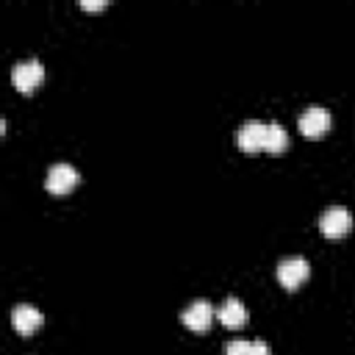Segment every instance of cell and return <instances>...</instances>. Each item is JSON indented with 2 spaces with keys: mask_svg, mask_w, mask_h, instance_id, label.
<instances>
[{
  "mask_svg": "<svg viewBox=\"0 0 355 355\" xmlns=\"http://www.w3.org/2000/svg\"><path fill=\"white\" fill-rule=\"evenodd\" d=\"M319 230L327 239H341V236H347L352 230V214L344 205H330L319 216Z\"/></svg>",
  "mask_w": 355,
  "mask_h": 355,
  "instance_id": "cell-1",
  "label": "cell"
},
{
  "mask_svg": "<svg viewBox=\"0 0 355 355\" xmlns=\"http://www.w3.org/2000/svg\"><path fill=\"white\" fill-rule=\"evenodd\" d=\"M308 275H311V266L302 255H288V258H280V263H277V280L288 291H294L300 283H305Z\"/></svg>",
  "mask_w": 355,
  "mask_h": 355,
  "instance_id": "cell-2",
  "label": "cell"
},
{
  "mask_svg": "<svg viewBox=\"0 0 355 355\" xmlns=\"http://www.w3.org/2000/svg\"><path fill=\"white\" fill-rule=\"evenodd\" d=\"M44 78V67L36 61V58H25V61H17L14 69H11V80L19 92H33Z\"/></svg>",
  "mask_w": 355,
  "mask_h": 355,
  "instance_id": "cell-3",
  "label": "cell"
},
{
  "mask_svg": "<svg viewBox=\"0 0 355 355\" xmlns=\"http://www.w3.org/2000/svg\"><path fill=\"white\" fill-rule=\"evenodd\" d=\"M330 122H333V119H330V111L322 108V105H308V108L300 114V119H297L300 133H305L308 139H319L322 133H327Z\"/></svg>",
  "mask_w": 355,
  "mask_h": 355,
  "instance_id": "cell-4",
  "label": "cell"
},
{
  "mask_svg": "<svg viewBox=\"0 0 355 355\" xmlns=\"http://www.w3.org/2000/svg\"><path fill=\"white\" fill-rule=\"evenodd\" d=\"M236 144L244 153H258L266 147V122L261 119H247L239 130H236Z\"/></svg>",
  "mask_w": 355,
  "mask_h": 355,
  "instance_id": "cell-5",
  "label": "cell"
},
{
  "mask_svg": "<svg viewBox=\"0 0 355 355\" xmlns=\"http://www.w3.org/2000/svg\"><path fill=\"white\" fill-rule=\"evenodd\" d=\"M75 183H78V169H75L72 164L58 161V164H53V166L47 169V178H44L47 191H53V194H67Z\"/></svg>",
  "mask_w": 355,
  "mask_h": 355,
  "instance_id": "cell-6",
  "label": "cell"
},
{
  "mask_svg": "<svg viewBox=\"0 0 355 355\" xmlns=\"http://www.w3.org/2000/svg\"><path fill=\"white\" fill-rule=\"evenodd\" d=\"M214 313H216V311L211 308L208 300H194V302L186 305V311L180 313V319H183V324H186L189 330L205 333V330L211 327V322H214Z\"/></svg>",
  "mask_w": 355,
  "mask_h": 355,
  "instance_id": "cell-7",
  "label": "cell"
},
{
  "mask_svg": "<svg viewBox=\"0 0 355 355\" xmlns=\"http://www.w3.org/2000/svg\"><path fill=\"white\" fill-rule=\"evenodd\" d=\"M216 316H219V322H222L225 327H241V324H247L250 311L244 308V302H241L239 297H227V300H222V305L216 308Z\"/></svg>",
  "mask_w": 355,
  "mask_h": 355,
  "instance_id": "cell-8",
  "label": "cell"
},
{
  "mask_svg": "<svg viewBox=\"0 0 355 355\" xmlns=\"http://www.w3.org/2000/svg\"><path fill=\"white\" fill-rule=\"evenodd\" d=\"M11 324H14V330H17V333L31 336V333L42 324V313H39L33 305L19 302V305H14V311H11Z\"/></svg>",
  "mask_w": 355,
  "mask_h": 355,
  "instance_id": "cell-9",
  "label": "cell"
},
{
  "mask_svg": "<svg viewBox=\"0 0 355 355\" xmlns=\"http://www.w3.org/2000/svg\"><path fill=\"white\" fill-rule=\"evenodd\" d=\"M225 355H272V349H269V344L261 341V338H252V341H247V338H233V341H227Z\"/></svg>",
  "mask_w": 355,
  "mask_h": 355,
  "instance_id": "cell-10",
  "label": "cell"
},
{
  "mask_svg": "<svg viewBox=\"0 0 355 355\" xmlns=\"http://www.w3.org/2000/svg\"><path fill=\"white\" fill-rule=\"evenodd\" d=\"M288 147V133L283 130V125L280 122H266V153H283Z\"/></svg>",
  "mask_w": 355,
  "mask_h": 355,
  "instance_id": "cell-11",
  "label": "cell"
},
{
  "mask_svg": "<svg viewBox=\"0 0 355 355\" xmlns=\"http://www.w3.org/2000/svg\"><path fill=\"white\" fill-rule=\"evenodd\" d=\"M83 8H105V0H80Z\"/></svg>",
  "mask_w": 355,
  "mask_h": 355,
  "instance_id": "cell-12",
  "label": "cell"
}]
</instances>
